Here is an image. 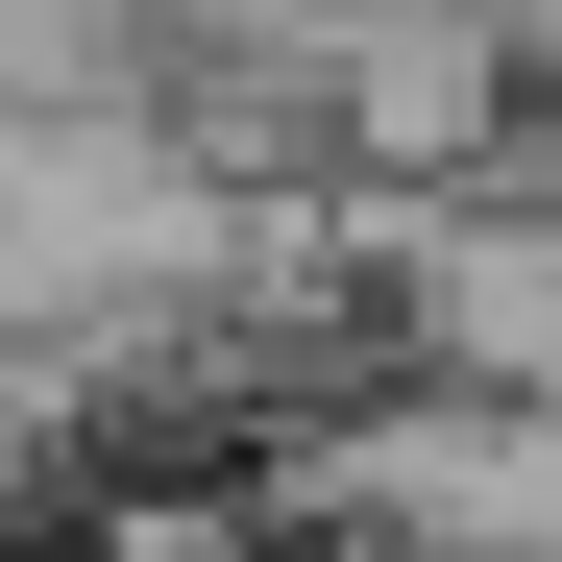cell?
Returning <instances> with one entry per match:
<instances>
[{
  "mask_svg": "<svg viewBox=\"0 0 562 562\" xmlns=\"http://www.w3.org/2000/svg\"><path fill=\"white\" fill-rule=\"evenodd\" d=\"M74 99H171V0H0V123Z\"/></svg>",
  "mask_w": 562,
  "mask_h": 562,
  "instance_id": "cell-2",
  "label": "cell"
},
{
  "mask_svg": "<svg viewBox=\"0 0 562 562\" xmlns=\"http://www.w3.org/2000/svg\"><path fill=\"white\" fill-rule=\"evenodd\" d=\"M294 490L392 562H562V392H464V367H392L367 416H318Z\"/></svg>",
  "mask_w": 562,
  "mask_h": 562,
  "instance_id": "cell-1",
  "label": "cell"
}]
</instances>
